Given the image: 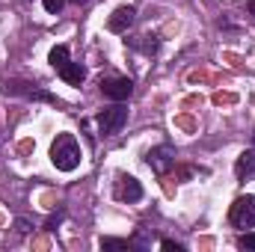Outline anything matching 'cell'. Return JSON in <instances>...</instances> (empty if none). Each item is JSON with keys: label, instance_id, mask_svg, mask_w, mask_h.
Here are the masks:
<instances>
[{"label": "cell", "instance_id": "1", "mask_svg": "<svg viewBox=\"0 0 255 252\" xmlns=\"http://www.w3.org/2000/svg\"><path fill=\"white\" fill-rule=\"evenodd\" d=\"M80 142L74 139V133H57V139L51 142V160L60 172H74L80 166Z\"/></svg>", "mask_w": 255, "mask_h": 252}, {"label": "cell", "instance_id": "2", "mask_svg": "<svg viewBox=\"0 0 255 252\" xmlns=\"http://www.w3.org/2000/svg\"><path fill=\"white\" fill-rule=\"evenodd\" d=\"M3 92H6V95H15V98H27V101L57 104V98H54L48 89H42V86H36V83H30V80H18V77L3 80Z\"/></svg>", "mask_w": 255, "mask_h": 252}, {"label": "cell", "instance_id": "3", "mask_svg": "<svg viewBox=\"0 0 255 252\" xmlns=\"http://www.w3.org/2000/svg\"><path fill=\"white\" fill-rule=\"evenodd\" d=\"M95 122H98V130H101L104 136H113V133H119V130L125 127V122H128V107L122 104V101H116L113 107L101 110Z\"/></svg>", "mask_w": 255, "mask_h": 252}, {"label": "cell", "instance_id": "4", "mask_svg": "<svg viewBox=\"0 0 255 252\" xmlns=\"http://www.w3.org/2000/svg\"><path fill=\"white\" fill-rule=\"evenodd\" d=\"M229 220L235 229H255V196H238L229 211Z\"/></svg>", "mask_w": 255, "mask_h": 252}, {"label": "cell", "instance_id": "5", "mask_svg": "<svg viewBox=\"0 0 255 252\" xmlns=\"http://www.w3.org/2000/svg\"><path fill=\"white\" fill-rule=\"evenodd\" d=\"M101 92L110 101H128L133 95V80L130 77H104L101 80Z\"/></svg>", "mask_w": 255, "mask_h": 252}, {"label": "cell", "instance_id": "6", "mask_svg": "<svg viewBox=\"0 0 255 252\" xmlns=\"http://www.w3.org/2000/svg\"><path fill=\"white\" fill-rule=\"evenodd\" d=\"M145 163L157 172V175H166L172 166H175V148L172 145H157L145 154Z\"/></svg>", "mask_w": 255, "mask_h": 252}, {"label": "cell", "instance_id": "7", "mask_svg": "<svg viewBox=\"0 0 255 252\" xmlns=\"http://www.w3.org/2000/svg\"><path fill=\"white\" fill-rule=\"evenodd\" d=\"M136 21V9L133 6H119L113 9V15L107 18V30L110 33H128V27Z\"/></svg>", "mask_w": 255, "mask_h": 252}, {"label": "cell", "instance_id": "8", "mask_svg": "<svg viewBox=\"0 0 255 252\" xmlns=\"http://www.w3.org/2000/svg\"><path fill=\"white\" fill-rule=\"evenodd\" d=\"M116 199H122V202H128V205L139 202V199H142V187H139V181H136L133 175H119V184H116Z\"/></svg>", "mask_w": 255, "mask_h": 252}, {"label": "cell", "instance_id": "9", "mask_svg": "<svg viewBox=\"0 0 255 252\" xmlns=\"http://www.w3.org/2000/svg\"><path fill=\"white\" fill-rule=\"evenodd\" d=\"M57 74L63 77L68 86H80V83L86 80V68H83L80 63H71V60H68V63H65L60 71H57Z\"/></svg>", "mask_w": 255, "mask_h": 252}, {"label": "cell", "instance_id": "10", "mask_svg": "<svg viewBox=\"0 0 255 252\" xmlns=\"http://www.w3.org/2000/svg\"><path fill=\"white\" fill-rule=\"evenodd\" d=\"M255 172V148H247L241 157H238V163H235V175L244 181L247 175H253Z\"/></svg>", "mask_w": 255, "mask_h": 252}, {"label": "cell", "instance_id": "11", "mask_svg": "<svg viewBox=\"0 0 255 252\" xmlns=\"http://www.w3.org/2000/svg\"><path fill=\"white\" fill-rule=\"evenodd\" d=\"M65 63H68V48H65V45H57V48L51 51V65H54V71H60Z\"/></svg>", "mask_w": 255, "mask_h": 252}, {"label": "cell", "instance_id": "12", "mask_svg": "<svg viewBox=\"0 0 255 252\" xmlns=\"http://www.w3.org/2000/svg\"><path fill=\"white\" fill-rule=\"evenodd\" d=\"M145 42H130L133 48H139L142 54H157V36H142Z\"/></svg>", "mask_w": 255, "mask_h": 252}, {"label": "cell", "instance_id": "13", "mask_svg": "<svg viewBox=\"0 0 255 252\" xmlns=\"http://www.w3.org/2000/svg\"><path fill=\"white\" fill-rule=\"evenodd\" d=\"M130 241H119V238H101V250H130Z\"/></svg>", "mask_w": 255, "mask_h": 252}, {"label": "cell", "instance_id": "14", "mask_svg": "<svg viewBox=\"0 0 255 252\" xmlns=\"http://www.w3.org/2000/svg\"><path fill=\"white\" fill-rule=\"evenodd\" d=\"M238 247L247 252H255V232H250V235H241L238 238Z\"/></svg>", "mask_w": 255, "mask_h": 252}, {"label": "cell", "instance_id": "15", "mask_svg": "<svg viewBox=\"0 0 255 252\" xmlns=\"http://www.w3.org/2000/svg\"><path fill=\"white\" fill-rule=\"evenodd\" d=\"M63 6H65V0H45V9H48L51 15H57V12H60Z\"/></svg>", "mask_w": 255, "mask_h": 252}, {"label": "cell", "instance_id": "16", "mask_svg": "<svg viewBox=\"0 0 255 252\" xmlns=\"http://www.w3.org/2000/svg\"><path fill=\"white\" fill-rule=\"evenodd\" d=\"M160 247L166 252H184V247L181 244H175V241H160Z\"/></svg>", "mask_w": 255, "mask_h": 252}, {"label": "cell", "instance_id": "17", "mask_svg": "<svg viewBox=\"0 0 255 252\" xmlns=\"http://www.w3.org/2000/svg\"><path fill=\"white\" fill-rule=\"evenodd\" d=\"M250 12H253V15H255V0H253V3H250Z\"/></svg>", "mask_w": 255, "mask_h": 252}, {"label": "cell", "instance_id": "18", "mask_svg": "<svg viewBox=\"0 0 255 252\" xmlns=\"http://www.w3.org/2000/svg\"><path fill=\"white\" fill-rule=\"evenodd\" d=\"M71 3H77V6H80V3H86V0H71Z\"/></svg>", "mask_w": 255, "mask_h": 252}, {"label": "cell", "instance_id": "19", "mask_svg": "<svg viewBox=\"0 0 255 252\" xmlns=\"http://www.w3.org/2000/svg\"><path fill=\"white\" fill-rule=\"evenodd\" d=\"M253 139H255V136H253Z\"/></svg>", "mask_w": 255, "mask_h": 252}]
</instances>
